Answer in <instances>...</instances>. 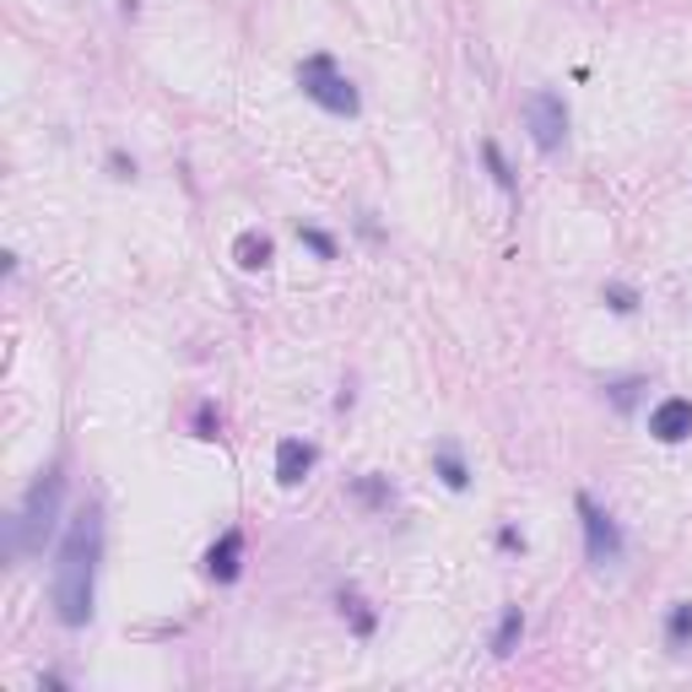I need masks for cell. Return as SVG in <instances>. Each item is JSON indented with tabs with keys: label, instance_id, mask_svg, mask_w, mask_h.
Wrapping results in <instances>:
<instances>
[{
	"label": "cell",
	"instance_id": "6da1fadb",
	"mask_svg": "<svg viewBox=\"0 0 692 692\" xmlns=\"http://www.w3.org/2000/svg\"><path fill=\"white\" fill-rule=\"evenodd\" d=\"M98 569H103V509H77L60 541H54V573H49V601L66 628H87L98 611Z\"/></svg>",
	"mask_w": 692,
	"mask_h": 692
},
{
	"label": "cell",
	"instance_id": "7a4b0ae2",
	"mask_svg": "<svg viewBox=\"0 0 692 692\" xmlns=\"http://www.w3.org/2000/svg\"><path fill=\"white\" fill-rule=\"evenodd\" d=\"M60 503H66V465L54 460L28 498L6 520V558H39L49 541H60Z\"/></svg>",
	"mask_w": 692,
	"mask_h": 692
},
{
	"label": "cell",
	"instance_id": "3957f363",
	"mask_svg": "<svg viewBox=\"0 0 692 692\" xmlns=\"http://www.w3.org/2000/svg\"><path fill=\"white\" fill-rule=\"evenodd\" d=\"M298 87H303L309 103H320L335 120H358V109H363V92L335 66V54H309V60L298 66Z\"/></svg>",
	"mask_w": 692,
	"mask_h": 692
},
{
	"label": "cell",
	"instance_id": "277c9868",
	"mask_svg": "<svg viewBox=\"0 0 692 692\" xmlns=\"http://www.w3.org/2000/svg\"><path fill=\"white\" fill-rule=\"evenodd\" d=\"M573 509H579V530H584V558L595 563V569H616L622 558H628V541H622V525L611 520L606 509L590 498V492H579L573 498Z\"/></svg>",
	"mask_w": 692,
	"mask_h": 692
},
{
	"label": "cell",
	"instance_id": "5b68a950",
	"mask_svg": "<svg viewBox=\"0 0 692 692\" xmlns=\"http://www.w3.org/2000/svg\"><path fill=\"white\" fill-rule=\"evenodd\" d=\"M525 130L541 158L563 152V141H569V98L558 87H535L525 98Z\"/></svg>",
	"mask_w": 692,
	"mask_h": 692
},
{
	"label": "cell",
	"instance_id": "8992f818",
	"mask_svg": "<svg viewBox=\"0 0 692 692\" xmlns=\"http://www.w3.org/2000/svg\"><path fill=\"white\" fill-rule=\"evenodd\" d=\"M244 558H249L244 530H222V535L205 546L201 569H205V579H211V584H239V579H244Z\"/></svg>",
	"mask_w": 692,
	"mask_h": 692
},
{
	"label": "cell",
	"instance_id": "52a82bcc",
	"mask_svg": "<svg viewBox=\"0 0 692 692\" xmlns=\"http://www.w3.org/2000/svg\"><path fill=\"white\" fill-rule=\"evenodd\" d=\"M650 439L654 444H682V439H692V401L688 395H665V401L650 411Z\"/></svg>",
	"mask_w": 692,
	"mask_h": 692
},
{
	"label": "cell",
	"instance_id": "ba28073f",
	"mask_svg": "<svg viewBox=\"0 0 692 692\" xmlns=\"http://www.w3.org/2000/svg\"><path fill=\"white\" fill-rule=\"evenodd\" d=\"M314 460H320V449L309 444V439H282L277 444V482L282 488H303L309 471H314Z\"/></svg>",
	"mask_w": 692,
	"mask_h": 692
},
{
	"label": "cell",
	"instance_id": "9c48e42d",
	"mask_svg": "<svg viewBox=\"0 0 692 692\" xmlns=\"http://www.w3.org/2000/svg\"><path fill=\"white\" fill-rule=\"evenodd\" d=\"M433 477H439L449 492H465V488H471V465H465V454H460V444H454V439L433 444Z\"/></svg>",
	"mask_w": 692,
	"mask_h": 692
},
{
	"label": "cell",
	"instance_id": "30bf717a",
	"mask_svg": "<svg viewBox=\"0 0 692 692\" xmlns=\"http://www.w3.org/2000/svg\"><path fill=\"white\" fill-rule=\"evenodd\" d=\"M233 260H239V271H265V265L277 260V244H271L260 228H249V233L233 239Z\"/></svg>",
	"mask_w": 692,
	"mask_h": 692
},
{
	"label": "cell",
	"instance_id": "8fae6325",
	"mask_svg": "<svg viewBox=\"0 0 692 692\" xmlns=\"http://www.w3.org/2000/svg\"><path fill=\"white\" fill-rule=\"evenodd\" d=\"M660 633H665V650L671 654H688L692 650V601H671Z\"/></svg>",
	"mask_w": 692,
	"mask_h": 692
},
{
	"label": "cell",
	"instance_id": "7c38bea8",
	"mask_svg": "<svg viewBox=\"0 0 692 692\" xmlns=\"http://www.w3.org/2000/svg\"><path fill=\"white\" fill-rule=\"evenodd\" d=\"M520 639H525V611H520V606H503V611H498V628H492V644H488V650L498 654V660H509V654L520 650Z\"/></svg>",
	"mask_w": 692,
	"mask_h": 692
},
{
	"label": "cell",
	"instance_id": "4fadbf2b",
	"mask_svg": "<svg viewBox=\"0 0 692 692\" xmlns=\"http://www.w3.org/2000/svg\"><path fill=\"white\" fill-rule=\"evenodd\" d=\"M352 498L363 503L368 514H384V509L395 503V488H390V477H379V471H363V477L352 482Z\"/></svg>",
	"mask_w": 692,
	"mask_h": 692
},
{
	"label": "cell",
	"instance_id": "5bb4252c",
	"mask_svg": "<svg viewBox=\"0 0 692 692\" xmlns=\"http://www.w3.org/2000/svg\"><path fill=\"white\" fill-rule=\"evenodd\" d=\"M482 163H488L492 184H498L503 195H520V173H514V163L503 158V147H498V141H482Z\"/></svg>",
	"mask_w": 692,
	"mask_h": 692
},
{
	"label": "cell",
	"instance_id": "9a60e30c",
	"mask_svg": "<svg viewBox=\"0 0 692 692\" xmlns=\"http://www.w3.org/2000/svg\"><path fill=\"white\" fill-rule=\"evenodd\" d=\"M335 606H341V616L352 622V633H358V639H373V628H379V616L368 611V601H363V595H358V590H341V595H335Z\"/></svg>",
	"mask_w": 692,
	"mask_h": 692
},
{
	"label": "cell",
	"instance_id": "2e32d148",
	"mask_svg": "<svg viewBox=\"0 0 692 692\" xmlns=\"http://www.w3.org/2000/svg\"><path fill=\"white\" fill-rule=\"evenodd\" d=\"M298 244L314 249V260H335V254H341V244L330 239L325 228H314V222H298Z\"/></svg>",
	"mask_w": 692,
	"mask_h": 692
},
{
	"label": "cell",
	"instance_id": "e0dca14e",
	"mask_svg": "<svg viewBox=\"0 0 692 692\" xmlns=\"http://www.w3.org/2000/svg\"><path fill=\"white\" fill-rule=\"evenodd\" d=\"M639 390H644V379H611V384H606V401H611L616 411H633Z\"/></svg>",
	"mask_w": 692,
	"mask_h": 692
},
{
	"label": "cell",
	"instance_id": "ac0fdd59",
	"mask_svg": "<svg viewBox=\"0 0 692 692\" xmlns=\"http://www.w3.org/2000/svg\"><path fill=\"white\" fill-rule=\"evenodd\" d=\"M601 298H606L611 314H633V309H639V292H633V287H622V282H606V287H601Z\"/></svg>",
	"mask_w": 692,
	"mask_h": 692
},
{
	"label": "cell",
	"instance_id": "d6986e66",
	"mask_svg": "<svg viewBox=\"0 0 692 692\" xmlns=\"http://www.w3.org/2000/svg\"><path fill=\"white\" fill-rule=\"evenodd\" d=\"M190 428H195V439H205V444H211V439L222 433V411L211 407V401H201V407H195V422H190Z\"/></svg>",
	"mask_w": 692,
	"mask_h": 692
},
{
	"label": "cell",
	"instance_id": "ffe728a7",
	"mask_svg": "<svg viewBox=\"0 0 692 692\" xmlns=\"http://www.w3.org/2000/svg\"><path fill=\"white\" fill-rule=\"evenodd\" d=\"M498 546H503V552H525V535L514 525H498Z\"/></svg>",
	"mask_w": 692,
	"mask_h": 692
},
{
	"label": "cell",
	"instance_id": "44dd1931",
	"mask_svg": "<svg viewBox=\"0 0 692 692\" xmlns=\"http://www.w3.org/2000/svg\"><path fill=\"white\" fill-rule=\"evenodd\" d=\"M109 173H114V179H136V163H130L124 152H109Z\"/></svg>",
	"mask_w": 692,
	"mask_h": 692
}]
</instances>
